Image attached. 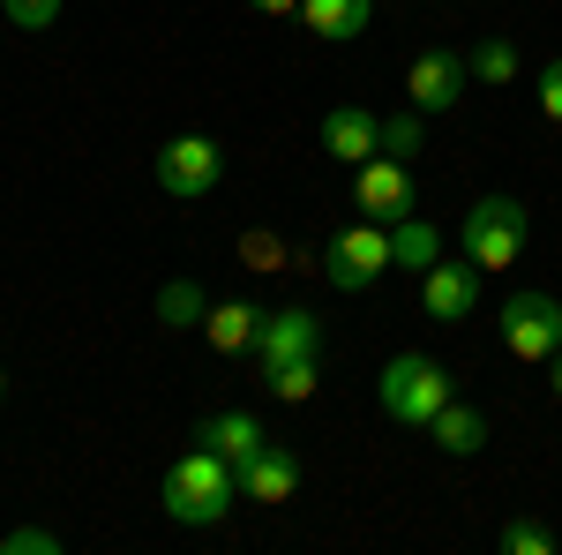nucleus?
Returning a JSON list of instances; mask_svg holds the SVG:
<instances>
[{
    "instance_id": "obj_1",
    "label": "nucleus",
    "mask_w": 562,
    "mask_h": 555,
    "mask_svg": "<svg viewBox=\"0 0 562 555\" xmlns=\"http://www.w3.org/2000/svg\"><path fill=\"white\" fill-rule=\"evenodd\" d=\"M233 496H240V466L217 458V451H188L166 473V488H158V503H166L173 525H217V518L233 511Z\"/></svg>"
},
{
    "instance_id": "obj_2",
    "label": "nucleus",
    "mask_w": 562,
    "mask_h": 555,
    "mask_svg": "<svg viewBox=\"0 0 562 555\" xmlns=\"http://www.w3.org/2000/svg\"><path fill=\"white\" fill-rule=\"evenodd\" d=\"M458 241H465V256L480 270H503V263L525 256V241H532V211H525L518 196H480L465 225H458Z\"/></svg>"
},
{
    "instance_id": "obj_3",
    "label": "nucleus",
    "mask_w": 562,
    "mask_h": 555,
    "mask_svg": "<svg viewBox=\"0 0 562 555\" xmlns=\"http://www.w3.org/2000/svg\"><path fill=\"white\" fill-rule=\"evenodd\" d=\"M450 398H458V390H450V376L435 368L428 353H397V360L383 368V413L397 428H428Z\"/></svg>"
},
{
    "instance_id": "obj_4",
    "label": "nucleus",
    "mask_w": 562,
    "mask_h": 555,
    "mask_svg": "<svg viewBox=\"0 0 562 555\" xmlns=\"http://www.w3.org/2000/svg\"><path fill=\"white\" fill-rule=\"evenodd\" d=\"M158 188L166 196H180V203H203L217 180H225V151H217L211 135H166L158 143Z\"/></svg>"
},
{
    "instance_id": "obj_5",
    "label": "nucleus",
    "mask_w": 562,
    "mask_h": 555,
    "mask_svg": "<svg viewBox=\"0 0 562 555\" xmlns=\"http://www.w3.org/2000/svg\"><path fill=\"white\" fill-rule=\"evenodd\" d=\"M390 263H397V256H390V225L368 218V225H346V233L323 248V278H330L338 293H368Z\"/></svg>"
},
{
    "instance_id": "obj_6",
    "label": "nucleus",
    "mask_w": 562,
    "mask_h": 555,
    "mask_svg": "<svg viewBox=\"0 0 562 555\" xmlns=\"http://www.w3.org/2000/svg\"><path fill=\"white\" fill-rule=\"evenodd\" d=\"M503 353L510 360H555L562 353V300H548V293L503 300Z\"/></svg>"
},
{
    "instance_id": "obj_7",
    "label": "nucleus",
    "mask_w": 562,
    "mask_h": 555,
    "mask_svg": "<svg viewBox=\"0 0 562 555\" xmlns=\"http://www.w3.org/2000/svg\"><path fill=\"white\" fill-rule=\"evenodd\" d=\"M352 203H360V218H375V225H397V218H413V173H405V158H368L360 166V180H352Z\"/></svg>"
},
{
    "instance_id": "obj_8",
    "label": "nucleus",
    "mask_w": 562,
    "mask_h": 555,
    "mask_svg": "<svg viewBox=\"0 0 562 555\" xmlns=\"http://www.w3.org/2000/svg\"><path fill=\"white\" fill-rule=\"evenodd\" d=\"M307 353H323V323H315L307 308H278V315H262V331H256L262 376L285 368V360H307Z\"/></svg>"
},
{
    "instance_id": "obj_9",
    "label": "nucleus",
    "mask_w": 562,
    "mask_h": 555,
    "mask_svg": "<svg viewBox=\"0 0 562 555\" xmlns=\"http://www.w3.org/2000/svg\"><path fill=\"white\" fill-rule=\"evenodd\" d=\"M420 300H428V315L435 323H465L480 308V263H428L420 270Z\"/></svg>"
},
{
    "instance_id": "obj_10",
    "label": "nucleus",
    "mask_w": 562,
    "mask_h": 555,
    "mask_svg": "<svg viewBox=\"0 0 562 555\" xmlns=\"http://www.w3.org/2000/svg\"><path fill=\"white\" fill-rule=\"evenodd\" d=\"M465 84H473V68H465L458 53H420V60L405 68V90H413L420 113H450V106L465 98Z\"/></svg>"
},
{
    "instance_id": "obj_11",
    "label": "nucleus",
    "mask_w": 562,
    "mask_h": 555,
    "mask_svg": "<svg viewBox=\"0 0 562 555\" xmlns=\"http://www.w3.org/2000/svg\"><path fill=\"white\" fill-rule=\"evenodd\" d=\"M323 151L346 158V166H368V158L383 151V121H375L368 106H330V113H323Z\"/></svg>"
},
{
    "instance_id": "obj_12",
    "label": "nucleus",
    "mask_w": 562,
    "mask_h": 555,
    "mask_svg": "<svg viewBox=\"0 0 562 555\" xmlns=\"http://www.w3.org/2000/svg\"><path fill=\"white\" fill-rule=\"evenodd\" d=\"M240 496H248V503H293V496H301V458L278 451V443H262L256 458L240 466Z\"/></svg>"
},
{
    "instance_id": "obj_13",
    "label": "nucleus",
    "mask_w": 562,
    "mask_h": 555,
    "mask_svg": "<svg viewBox=\"0 0 562 555\" xmlns=\"http://www.w3.org/2000/svg\"><path fill=\"white\" fill-rule=\"evenodd\" d=\"M301 23L315 31V38L346 45V38H360V31L375 23V0H301Z\"/></svg>"
},
{
    "instance_id": "obj_14",
    "label": "nucleus",
    "mask_w": 562,
    "mask_h": 555,
    "mask_svg": "<svg viewBox=\"0 0 562 555\" xmlns=\"http://www.w3.org/2000/svg\"><path fill=\"white\" fill-rule=\"evenodd\" d=\"M195 443L217 451V458H233V466H248L262 451V428H256V413H211V421L195 428Z\"/></svg>"
},
{
    "instance_id": "obj_15",
    "label": "nucleus",
    "mask_w": 562,
    "mask_h": 555,
    "mask_svg": "<svg viewBox=\"0 0 562 555\" xmlns=\"http://www.w3.org/2000/svg\"><path fill=\"white\" fill-rule=\"evenodd\" d=\"M256 331H262V315L248 300H217L211 315H203V338H211L217 353H256Z\"/></svg>"
},
{
    "instance_id": "obj_16",
    "label": "nucleus",
    "mask_w": 562,
    "mask_h": 555,
    "mask_svg": "<svg viewBox=\"0 0 562 555\" xmlns=\"http://www.w3.org/2000/svg\"><path fill=\"white\" fill-rule=\"evenodd\" d=\"M428 435L442 443V451H450V458H473L480 443H487V421H480L473 406H458V398H450V406H442V413L428 421Z\"/></svg>"
},
{
    "instance_id": "obj_17",
    "label": "nucleus",
    "mask_w": 562,
    "mask_h": 555,
    "mask_svg": "<svg viewBox=\"0 0 562 555\" xmlns=\"http://www.w3.org/2000/svg\"><path fill=\"white\" fill-rule=\"evenodd\" d=\"M390 256L405 263V270H428V263H442V241H435V225H420V218H397L390 225Z\"/></svg>"
},
{
    "instance_id": "obj_18",
    "label": "nucleus",
    "mask_w": 562,
    "mask_h": 555,
    "mask_svg": "<svg viewBox=\"0 0 562 555\" xmlns=\"http://www.w3.org/2000/svg\"><path fill=\"white\" fill-rule=\"evenodd\" d=\"M315 384H323V353H307V360H285V368H270V398H285V406H301Z\"/></svg>"
},
{
    "instance_id": "obj_19",
    "label": "nucleus",
    "mask_w": 562,
    "mask_h": 555,
    "mask_svg": "<svg viewBox=\"0 0 562 555\" xmlns=\"http://www.w3.org/2000/svg\"><path fill=\"white\" fill-rule=\"evenodd\" d=\"M203 315H211V308H203V293H195V286H180V278L158 293V323H166V331H195Z\"/></svg>"
},
{
    "instance_id": "obj_20",
    "label": "nucleus",
    "mask_w": 562,
    "mask_h": 555,
    "mask_svg": "<svg viewBox=\"0 0 562 555\" xmlns=\"http://www.w3.org/2000/svg\"><path fill=\"white\" fill-rule=\"evenodd\" d=\"M465 68H473L480 84H510V76H518V45H510V38H487Z\"/></svg>"
},
{
    "instance_id": "obj_21",
    "label": "nucleus",
    "mask_w": 562,
    "mask_h": 555,
    "mask_svg": "<svg viewBox=\"0 0 562 555\" xmlns=\"http://www.w3.org/2000/svg\"><path fill=\"white\" fill-rule=\"evenodd\" d=\"M420 143H428V135H420V106L383 121V158H420Z\"/></svg>"
},
{
    "instance_id": "obj_22",
    "label": "nucleus",
    "mask_w": 562,
    "mask_h": 555,
    "mask_svg": "<svg viewBox=\"0 0 562 555\" xmlns=\"http://www.w3.org/2000/svg\"><path fill=\"white\" fill-rule=\"evenodd\" d=\"M503 555H555V533L540 518H510L503 525Z\"/></svg>"
},
{
    "instance_id": "obj_23",
    "label": "nucleus",
    "mask_w": 562,
    "mask_h": 555,
    "mask_svg": "<svg viewBox=\"0 0 562 555\" xmlns=\"http://www.w3.org/2000/svg\"><path fill=\"white\" fill-rule=\"evenodd\" d=\"M0 15H8L15 31H53V23H60V0H0Z\"/></svg>"
},
{
    "instance_id": "obj_24",
    "label": "nucleus",
    "mask_w": 562,
    "mask_h": 555,
    "mask_svg": "<svg viewBox=\"0 0 562 555\" xmlns=\"http://www.w3.org/2000/svg\"><path fill=\"white\" fill-rule=\"evenodd\" d=\"M0 548H8V555H60V533H45V525H15V533H0Z\"/></svg>"
},
{
    "instance_id": "obj_25",
    "label": "nucleus",
    "mask_w": 562,
    "mask_h": 555,
    "mask_svg": "<svg viewBox=\"0 0 562 555\" xmlns=\"http://www.w3.org/2000/svg\"><path fill=\"white\" fill-rule=\"evenodd\" d=\"M240 256L256 263V270H278V256H285V248H278V233H248V241H240Z\"/></svg>"
},
{
    "instance_id": "obj_26",
    "label": "nucleus",
    "mask_w": 562,
    "mask_h": 555,
    "mask_svg": "<svg viewBox=\"0 0 562 555\" xmlns=\"http://www.w3.org/2000/svg\"><path fill=\"white\" fill-rule=\"evenodd\" d=\"M540 113H548V121H562V60H548V68H540Z\"/></svg>"
},
{
    "instance_id": "obj_27",
    "label": "nucleus",
    "mask_w": 562,
    "mask_h": 555,
    "mask_svg": "<svg viewBox=\"0 0 562 555\" xmlns=\"http://www.w3.org/2000/svg\"><path fill=\"white\" fill-rule=\"evenodd\" d=\"M262 15H301V0H256Z\"/></svg>"
},
{
    "instance_id": "obj_28",
    "label": "nucleus",
    "mask_w": 562,
    "mask_h": 555,
    "mask_svg": "<svg viewBox=\"0 0 562 555\" xmlns=\"http://www.w3.org/2000/svg\"><path fill=\"white\" fill-rule=\"evenodd\" d=\"M548 368H555V376H548V384H555V398H562V353H555V360H548Z\"/></svg>"
},
{
    "instance_id": "obj_29",
    "label": "nucleus",
    "mask_w": 562,
    "mask_h": 555,
    "mask_svg": "<svg viewBox=\"0 0 562 555\" xmlns=\"http://www.w3.org/2000/svg\"><path fill=\"white\" fill-rule=\"evenodd\" d=\"M0 398H8V384H0Z\"/></svg>"
}]
</instances>
